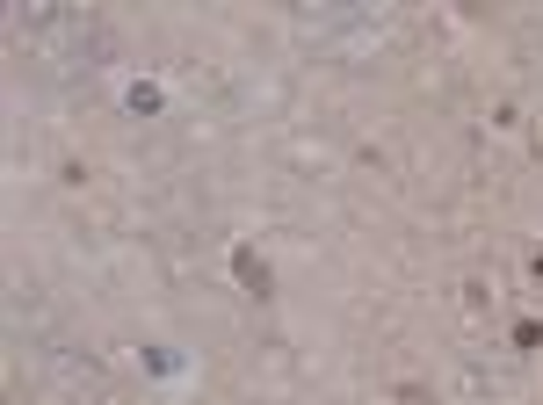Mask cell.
I'll use <instances>...</instances> for the list:
<instances>
[{"instance_id":"cell-1","label":"cell","mask_w":543,"mask_h":405,"mask_svg":"<svg viewBox=\"0 0 543 405\" xmlns=\"http://www.w3.org/2000/svg\"><path fill=\"white\" fill-rule=\"evenodd\" d=\"M232 275H239V283H246V290H254V297H268V290H276V283H268V268H261V261H254V254H246V246H239V254H232Z\"/></svg>"}]
</instances>
